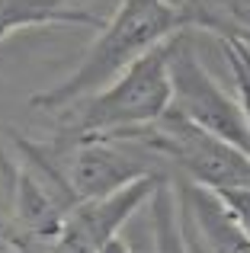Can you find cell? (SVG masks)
Here are the masks:
<instances>
[{
    "label": "cell",
    "mask_w": 250,
    "mask_h": 253,
    "mask_svg": "<svg viewBox=\"0 0 250 253\" xmlns=\"http://www.w3.org/2000/svg\"><path fill=\"white\" fill-rule=\"evenodd\" d=\"M161 183H167V176H144L109 199L81 202L64 221L51 253H103L109 241H116V231L135 215L144 199L154 196Z\"/></svg>",
    "instance_id": "cell-6"
},
{
    "label": "cell",
    "mask_w": 250,
    "mask_h": 253,
    "mask_svg": "<svg viewBox=\"0 0 250 253\" xmlns=\"http://www.w3.org/2000/svg\"><path fill=\"white\" fill-rule=\"evenodd\" d=\"M64 176L81 202H96L122 192L144 176H164L135 151L116 148L113 141H77L64 154Z\"/></svg>",
    "instance_id": "cell-5"
},
{
    "label": "cell",
    "mask_w": 250,
    "mask_h": 253,
    "mask_svg": "<svg viewBox=\"0 0 250 253\" xmlns=\"http://www.w3.org/2000/svg\"><path fill=\"white\" fill-rule=\"evenodd\" d=\"M151 209H154V241L157 253H189L186 237H183V224L176 218V202L167 183L157 186V192L151 196Z\"/></svg>",
    "instance_id": "cell-8"
},
{
    "label": "cell",
    "mask_w": 250,
    "mask_h": 253,
    "mask_svg": "<svg viewBox=\"0 0 250 253\" xmlns=\"http://www.w3.org/2000/svg\"><path fill=\"white\" fill-rule=\"evenodd\" d=\"M183 29H189L183 6H173L167 0H122V6L103 26L100 39L90 45L83 61L61 84L36 93L29 106L32 109H68L77 99L109 86L144 51L157 48Z\"/></svg>",
    "instance_id": "cell-1"
},
{
    "label": "cell",
    "mask_w": 250,
    "mask_h": 253,
    "mask_svg": "<svg viewBox=\"0 0 250 253\" xmlns=\"http://www.w3.org/2000/svg\"><path fill=\"white\" fill-rule=\"evenodd\" d=\"M131 141L138 148L157 151L170 157L189 179L208 186L215 192H231V189H250V154L238 144L206 131L202 125L176 116L167 109L157 122L141 125V128L122 131L109 141Z\"/></svg>",
    "instance_id": "cell-3"
},
{
    "label": "cell",
    "mask_w": 250,
    "mask_h": 253,
    "mask_svg": "<svg viewBox=\"0 0 250 253\" xmlns=\"http://www.w3.org/2000/svg\"><path fill=\"white\" fill-rule=\"evenodd\" d=\"M16 176L19 170L10 164V157L0 148V253L3 250H19L16 237Z\"/></svg>",
    "instance_id": "cell-9"
},
{
    "label": "cell",
    "mask_w": 250,
    "mask_h": 253,
    "mask_svg": "<svg viewBox=\"0 0 250 253\" xmlns=\"http://www.w3.org/2000/svg\"><path fill=\"white\" fill-rule=\"evenodd\" d=\"M29 26H106L87 0H0V39Z\"/></svg>",
    "instance_id": "cell-7"
},
{
    "label": "cell",
    "mask_w": 250,
    "mask_h": 253,
    "mask_svg": "<svg viewBox=\"0 0 250 253\" xmlns=\"http://www.w3.org/2000/svg\"><path fill=\"white\" fill-rule=\"evenodd\" d=\"M167 51H170V86H173L170 109L250 154V119L238 109L234 99L221 93L212 74L202 68L199 55L193 48V39H189V29L170 36Z\"/></svg>",
    "instance_id": "cell-4"
},
{
    "label": "cell",
    "mask_w": 250,
    "mask_h": 253,
    "mask_svg": "<svg viewBox=\"0 0 250 253\" xmlns=\"http://www.w3.org/2000/svg\"><path fill=\"white\" fill-rule=\"evenodd\" d=\"M170 96H173L170 51L167 42H161L157 48L144 51L135 64H128L113 84L103 86L83 106L68 141H109L122 131L151 125L161 116H167Z\"/></svg>",
    "instance_id": "cell-2"
}]
</instances>
